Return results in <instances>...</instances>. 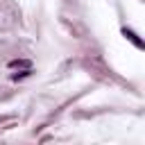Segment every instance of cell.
Wrapping results in <instances>:
<instances>
[{
    "label": "cell",
    "instance_id": "obj_2",
    "mask_svg": "<svg viewBox=\"0 0 145 145\" xmlns=\"http://www.w3.org/2000/svg\"><path fill=\"white\" fill-rule=\"evenodd\" d=\"M9 66H11V68H16V66H29V61H18V59H16V61H11Z\"/></svg>",
    "mask_w": 145,
    "mask_h": 145
},
{
    "label": "cell",
    "instance_id": "obj_1",
    "mask_svg": "<svg viewBox=\"0 0 145 145\" xmlns=\"http://www.w3.org/2000/svg\"><path fill=\"white\" fill-rule=\"evenodd\" d=\"M125 36H127V39H131L136 48H143V41H140V39H138V36H136V34H134L131 29H125Z\"/></svg>",
    "mask_w": 145,
    "mask_h": 145
}]
</instances>
